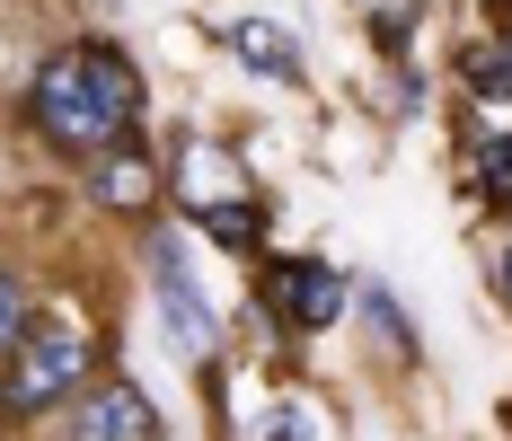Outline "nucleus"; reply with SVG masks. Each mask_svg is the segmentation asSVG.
I'll return each instance as SVG.
<instances>
[{
    "instance_id": "ddd939ff",
    "label": "nucleus",
    "mask_w": 512,
    "mask_h": 441,
    "mask_svg": "<svg viewBox=\"0 0 512 441\" xmlns=\"http://www.w3.org/2000/svg\"><path fill=\"white\" fill-rule=\"evenodd\" d=\"M274 441H318V406H274Z\"/></svg>"
},
{
    "instance_id": "dca6fc26",
    "label": "nucleus",
    "mask_w": 512,
    "mask_h": 441,
    "mask_svg": "<svg viewBox=\"0 0 512 441\" xmlns=\"http://www.w3.org/2000/svg\"><path fill=\"white\" fill-rule=\"evenodd\" d=\"M504 53H512V45H504Z\"/></svg>"
},
{
    "instance_id": "4468645a",
    "label": "nucleus",
    "mask_w": 512,
    "mask_h": 441,
    "mask_svg": "<svg viewBox=\"0 0 512 441\" xmlns=\"http://www.w3.org/2000/svg\"><path fill=\"white\" fill-rule=\"evenodd\" d=\"M504 292H512V256H504Z\"/></svg>"
},
{
    "instance_id": "39448f33",
    "label": "nucleus",
    "mask_w": 512,
    "mask_h": 441,
    "mask_svg": "<svg viewBox=\"0 0 512 441\" xmlns=\"http://www.w3.org/2000/svg\"><path fill=\"white\" fill-rule=\"evenodd\" d=\"M221 45H230V62H248L256 80H301V36H283L265 18H230Z\"/></svg>"
},
{
    "instance_id": "20e7f679",
    "label": "nucleus",
    "mask_w": 512,
    "mask_h": 441,
    "mask_svg": "<svg viewBox=\"0 0 512 441\" xmlns=\"http://www.w3.org/2000/svg\"><path fill=\"white\" fill-rule=\"evenodd\" d=\"M71 441H159V415L142 389H124V380H106V389L80 397V415H71Z\"/></svg>"
},
{
    "instance_id": "f257e3e1",
    "label": "nucleus",
    "mask_w": 512,
    "mask_h": 441,
    "mask_svg": "<svg viewBox=\"0 0 512 441\" xmlns=\"http://www.w3.org/2000/svg\"><path fill=\"white\" fill-rule=\"evenodd\" d=\"M27 106H36V124H45L53 150L106 159V150H124L133 115H142V80H133V62L115 45H71V53H53L45 71H36Z\"/></svg>"
},
{
    "instance_id": "f8f14e48",
    "label": "nucleus",
    "mask_w": 512,
    "mask_h": 441,
    "mask_svg": "<svg viewBox=\"0 0 512 441\" xmlns=\"http://www.w3.org/2000/svg\"><path fill=\"white\" fill-rule=\"evenodd\" d=\"M486 195L512 203V133H495V142H486Z\"/></svg>"
},
{
    "instance_id": "1a4fd4ad",
    "label": "nucleus",
    "mask_w": 512,
    "mask_h": 441,
    "mask_svg": "<svg viewBox=\"0 0 512 441\" xmlns=\"http://www.w3.org/2000/svg\"><path fill=\"white\" fill-rule=\"evenodd\" d=\"M362 18H371L389 45H407V36H415V18H424V0H362Z\"/></svg>"
},
{
    "instance_id": "6e6552de",
    "label": "nucleus",
    "mask_w": 512,
    "mask_h": 441,
    "mask_svg": "<svg viewBox=\"0 0 512 441\" xmlns=\"http://www.w3.org/2000/svg\"><path fill=\"white\" fill-rule=\"evenodd\" d=\"M195 221H204V239H221V247H256V239H265L256 203H221V212H195Z\"/></svg>"
},
{
    "instance_id": "f03ea898",
    "label": "nucleus",
    "mask_w": 512,
    "mask_h": 441,
    "mask_svg": "<svg viewBox=\"0 0 512 441\" xmlns=\"http://www.w3.org/2000/svg\"><path fill=\"white\" fill-rule=\"evenodd\" d=\"M80 371H89V336H80L71 318H53V327H36V336H18L0 406H9V415H45L53 397L80 389Z\"/></svg>"
},
{
    "instance_id": "0eeeda50",
    "label": "nucleus",
    "mask_w": 512,
    "mask_h": 441,
    "mask_svg": "<svg viewBox=\"0 0 512 441\" xmlns=\"http://www.w3.org/2000/svg\"><path fill=\"white\" fill-rule=\"evenodd\" d=\"M274 283H283L274 300H283V318H292V327H327V318L345 309V283H336L327 265H283Z\"/></svg>"
},
{
    "instance_id": "9d476101",
    "label": "nucleus",
    "mask_w": 512,
    "mask_h": 441,
    "mask_svg": "<svg viewBox=\"0 0 512 441\" xmlns=\"http://www.w3.org/2000/svg\"><path fill=\"white\" fill-rule=\"evenodd\" d=\"M468 89L477 98H512V53L495 45V53H468Z\"/></svg>"
},
{
    "instance_id": "7ed1b4c3",
    "label": "nucleus",
    "mask_w": 512,
    "mask_h": 441,
    "mask_svg": "<svg viewBox=\"0 0 512 441\" xmlns=\"http://www.w3.org/2000/svg\"><path fill=\"white\" fill-rule=\"evenodd\" d=\"M151 274H159V309H168L177 344H186V353L204 362L212 344H221V327H212L204 292H195V265H186V239H177V230H159V239H151Z\"/></svg>"
},
{
    "instance_id": "423d86ee",
    "label": "nucleus",
    "mask_w": 512,
    "mask_h": 441,
    "mask_svg": "<svg viewBox=\"0 0 512 441\" xmlns=\"http://www.w3.org/2000/svg\"><path fill=\"white\" fill-rule=\"evenodd\" d=\"M177 195H186V212H221V203H248V186L212 142H186L177 150Z\"/></svg>"
},
{
    "instance_id": "2eb2a0df",
    "label": "nucleus",
    "mask_w": 512,
    "mask_h": 441,
    "mask_svg": "<svg viewBox=\"0 0 512 441\" xmlns=\"http://www.w3.org/2000/svg\"><path fill=\"white\" fill-rule=\"evenodd\" d=\"M495 9H512V0H495Z\"/></svg>"
},
{
    "instance_id": "9b49d317",
    "label": "nucleus",
    "mask_w": 512,
    "mask_h": 441,
    "mask_svg": "<svg viewBox=\"0 0 512 441\" xmlns=\"http://www.w3.org/2000/svg\"><path fill=\"white\" fill-rule=\"evenodd\" d=\"M18 336H27V283L0 274V353H18Z\"/></svg>"
}]
</instances>
